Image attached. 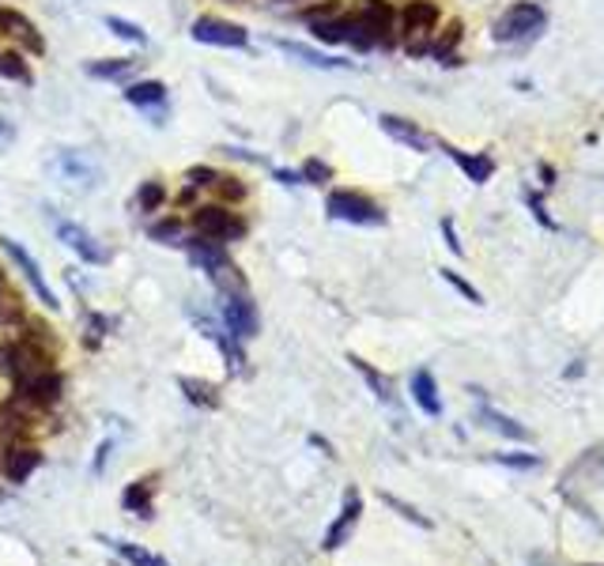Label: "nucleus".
<instances>
[{
	"label": "nucleus",
	"instance_id": "18",
	"mask_svg": "<svg viewBox=\"0 0 604 566\" xmlns=\"http://www.w3.org/2000/svg\"><path fill=\"white\" fill-rule=\"evenodd\" d=\"M99 540L107 544V548L118 552L129 566H170L167 559H162V555L148 552V548H140V544H129V540H107V536H99Z\"/></svg>",
	"mask_w": 604,
	"mask_h": 566
},
{
	"label": "nucleus",
	"instance_id": "35",
	"mask_svg": "<svg viewBox=\"0 0 604 566\" xmlns=\"http://www.w3.org/2000/svg\"><path fill=\"white\" fill-rule=\"evenodd\" d=\"M12 143H16V125L0 118V151H8V148H12Z\"/></svg>",
	"mask_w": 604,
	"mask_h": 566
},
{
	"label": "nucleus",
	"instance_id": "39",
	"mask_svg": "<svg viewBox=\"0 0 604 566\" xmlns=\"http://www.w3.org/2000/svg\"><path fill=\"white\" fill-rule=\"evenodd\" d=\"M107 454H110V443H102V446H99V457H95V473H102V460H107Z\"/></svg>",
	"mask_w": 604,
	"mask_h": 566
},
{
	"label": "nucleus",
	"instance_id": "30",
	"mask_svg": "<svg viewBox=\"0 0 604 566\" xmlns=\"http://www.w3.org/2000/svg\"><path fill=\"white\" fill-rule=\"evenodd\" d=\"M212 189L224 200H231V205H238V200H246V186L238 178H231V175H219L216 181H212Z\"/></svg>",
	"mask_w": 604,
	"mask_h": 566
},
{
	"label": "nucleus",
	"instance_id": "23",
	"mask_svg": "<svg viewBox=\"0 0 604 566\" xmlns=\"http://www.w3.org/2000/svg\"><path fill=\"white\" fill-rule=\"evenodd\" d=\"M148 235L156 238V242H162V246H181V242H186V238H181V219H175V216H167V219H159V224H151Z\"/></svg>",
	"mask_w": 604,
	"mask_h": 566
},
{
	"label": "nucleus",
	"instance_id": "4",
	"mask_svg": "<svg viewBox=\"0 0 604 566\" xmlns=\"http://www.w3.org/2000/svg\"><path fill=\"white\" fill-rule=\"evenodd\" d=\"M438 23V8L430 0H412L400 16V38H405V50L408 53H424L430 46V34H435Z\"/></svg>",
	"mask_w": 604,
	"mask_h": 566
},
{
	"label": "nucleus",
	"instance_id": "34",
	"mask_svg": "<svg viewBox=\"0 0 604 566\" xmlns=\"http://www.w3.org/2000/svg\"><path fill=\"white\" fill-rule=\"evenodd\" d=\"M382 498H386V503H389V506H397V510H400V514H405V517H408V522H416V525H424V529H427V525H430V522H427V517H419L416 510H412V506H405V503H400V498H393V495H382Z\"/></svg>",
	"mask_w": 604,
	"mask_h": 566
},
{
	"label": "nucleus",
	"instance_id": "36",
	"mask_svg": "<svg viewBox=\"0 0 604 566\" xmlns=\"http://www.w3.org/2000/svg\"><path fill=\"white\" fill-rule=\"evenodd\" d=\"M443 235H446V246L454 249V254H462V242H457V230H454L449 219H443Z\"/></svg>",
	"mask_w": 604,
	"mask_h": 566
},
{
	"label": "nucleus",
	"instance_id": "28",
	"mask_svg": "<svg viewBox=\"0 0 604 566\" xmlns=\"http://www.w3.org/2000/svg\"><path fill=\"white\" fill-rule=\"evenodd\" d=\"M167 205V189L159 181H143L140 186V212H159Z\"/></svg>",
	"mask_w": 604,
	"mask_h": 566
},
{
	"label": "nucleus",
	"instance_id": "15",
	"mask_svg": "<svg viewBox=\"0 0 604 566\" xmlns=\"http://www.w3.org/2000/svg\"><path fill=\"white\" fill-rule=\"evenodd\" d=\"M125 102H132V107H140V110L162 107V102H167V83H162V80L129 83V88H125Z\"/></svg>",
	"mask_w": 604,
	"mask_h": 566
},
{
	"label": "nucleus",
	"instance_id": "8",
	"mask_svg": "<svg viewBox=\"0 0 604 566\" xmlns=\"http://www.w3.org/2000/svg\"><path fill=\"white\" fill-rule=\"evenodd\" d=\"M61 393H65V378L57 370H42V374H34V378H27L16 386V397L27 400V405L38 408V411L53 408L57 400H61Z\"/></svg>",
	"mask_w": 604,
	"mask_h": 566
},
{
	"label": "nucleus",
	"instance_id": "27",
	"mask_svg": "<svg viewBox=\"0 0 604 566\" xmlns=\"http://www.w3.org/2000/svg\"><path fill=\"white\" fill-rule=\"evenodd\" d=\"M107 27H110V31L118 34V38H125V42H132V46H148V34H143L137 23H129V19L110 16V19H107Z\"/></svg>",
	"mask_w": 604,
	"mask_h": 566
},
{
	"label": "nucleus",
	"instance_id": "12",
	"mask_svg": "<svg viewBox=\"0 0 604 566\" xmlns=\"http://www.w3.org/2000/svg\"><path fill=\"white\" fill-rule=\"evenodd\" d=\"M359 514H363V498H359V491H348V495H344V510H340L337 522L329 525V533H325L321 548H325V552H337V548H344V544H348V536L356 533Z\"/></svg>",
	"mask_w": 604,
	"mask_h": 566
},
{
	"label": "nucleus",
	"instance_id": "20",
	"mask_svg": "<svg viewBox=\"0 0 604 566\" xmlns=\"http://www.w3.org/2000/svg\"><path fill=\"white\" fill-rule=\"evenodd\" d=\"M121 506L129 514H137V517H151V514H156V506H151V479H137V484L125 487Z\"/></svg>",
	"mask_w": 604,
	"mask_h": 566
},
{
	"label": "nucleus",
	"instance_id": "3",
	"mask_svg": "<svg viewBox=\"0 0 604 566\" xmlns=\"http://www.w3.org/2000/svg\"><path fill=\"white\" fill-rule=\"evenodd\" d=\"M325 208H329V216L340 219V224H356V227H382L386 224V212H382L370 197L351 193V189H333L329 200H325Z\"/></svg>",
	"mask_w": 604,
	"mask_h": 566
},
{
	"label": "nucleus",
	"instance_id": "21",
	"mask_svg": "<svg viewBox=\"0 0 604 566\" xmlns=\"http://www.w3.org/2000/svg\"><path fill=\"white\" fill-rule=\"evenodd\" d=\"M129 72H132L129 57H107V61H91V64H88L91 80H125Z\"/></svg>",
	"mask_w": 604,
	"mask_h": 566
},
{
	"label": "nucleus",
	"instance_id": "32",
	"mask_svg": "<svg viewBox=\"0 0 604 566\" xmlns=\"http://www.w3.org/2000/svg\"><path fill=\"white\" fill-rule=\"evenodd\" d=\"M457 38H462V23L446 27V34H443V38H438V42H435V53L443 57V61H446V57H449V50H454V46H457Z\"/></svg>",
	"mask_w": 604,
	"mask_h": 566
},
{
	"label": "nucleus",
	"instance_id": "33",
	"mask_svg": "<svg viewBox=\"0 0 604 566\" xmlns=\"http://www.w3.org/2000/svg\"><path fill=\"white\" fill-rule=\"evenodd\" d=\"M443 280H446V284H454V287H457V291H462V295H465V299H468V302H481V295H476V291H473V287H468V284L462 280V276H457V272H449V268H443Z\"/></svg>",
	"mask_w": 604,
	"mask_h": 566
},
{
	"label": "nucleus",
	"instance_id": "11",
	"mask_svg": "<svg viewBox=\"0 0 604 566\" xmlns=\"http://www.w3.org/2000/svg\"><path fill=\"white\" fill-rule=\"evenodd\" d=\"M0 34L4 38H16L23 50H31V53H46V38L42 31L27 19L23 12H16V8H4L0 4Z\"/></svg>",
	"mask_w": 604,
	"mask_h": 566
},
{
	"label": "nucleus",
	"instance_id": "22",
	"mask_svg": "<svg viewBox=\"0 0 604 566\" xmlns=\"http://www.w3.org/2000/svg\"><path fill=\"white\" fill-rule=\"evenodd\" d=\"M178 386L186 389V400H189V405H200V408H219V393H216V386H208V381H197V378H178Z\"/></svg>",
	"mask_w": 604,
	"mask_h": 566
},
{
	"label": "nucleus",
	"instance_id": "37",
	"mask_svg": "<svg viewBox=\"0 0 604 566\" xmlns=\"http://www.w3.org/2000/svg\"><path fill=\"white\" fill-rule=\"evenodd\" d=\"M503 465H522V468H533V465H541L536 457H498Z\"/></svg>",
	"mask_w": 604,
	"mask_h": 566
},
{
	"label": "nucleus",
	"instance_id": "5",
	"mask_svg": "<svg viewBox=\"0 0 604 566\" xmlns=\"http://www.w3.org/2000/svg\"><path fill=\"white\" fill-rule=\"evenodd\" d=\"M189 34H194V42H200V46H224V50H242V46H249V31H246V27L231 23V19H219V16L194 19Z\"/></svg>",
	"mask_w": 604,
	"mask_h": 566
},
{
	"label": "nucleus",
	"instance_id": "13",
	"mask_svg": "<svg viewBox=\"0 0 604 566\" xmlns=\"http://www.w3.org/2000/svg\"><path fill=\"white\" fill-rule=\"evenodd\" d=\"M412 400L424 408V416H430V419L443 416V397H438L435 374H430V370H416V374H412Z\"/></svg>",
	"mask_w": 604,
	"mask_h": 566
},
{
	"label": "nucleus",
	"instance_id": "31",
	"mask_svg": "<svg viewBox=\"0 0 604 566\" xmlns=\"http://www.w3.org/2000/svg\"><path fill=\"white\" fill-rule=\"evenodd\" d=\"M351 367H356V370L363 374V378L370 381V386H374V393H378L382 400H389V386H386V378H382L378 370H370L367 363H363V359H356V355H351Z\"/></svg>",
	"mask_w": 604,
	"mask_h": 566
},
{
	"label": "nucleus",
	"instance_id": "10",
	"mask_svg": "<svg viewBox=\"0 0 604 566\" xmlns=\"http://www.w3.org/2000/svg\"><path fill=\"white\" fill-rule=\"evenodd\" d=\"M57 238H61V242L69 246L72 254H80V261H88V265H107V261H110L107 249L95 242L91 230H83L80 224H69V219H57Z\"/></svg>",
	"mask_w": 604,
	"mask_h": 566
},
{
	"label": "nucleus",
	"instance_id": "26",
	"mask_svg": "<svg viewBox=\"0 0 604 566\" xmlns=\"http://www.w3.org/2000/svg\"><path fill=\"white\" fill-rule=\"evenodd\" d=\"M484 419L492 424L498 435H506V438H517V443H529V430L525 427H517L514 419H506V416H498L495 408H484Z\"/></svg>",
	"mask_w": 604,
	"mask_h": 566
},
{
	"label": "nucleus",
	"instance_id": "25",
	"mask_svg": "<svg viewBox=\"0 0 604 566\" xmlns=\"http://www.w3.org/2000/svg\"><path fill=\"white\" fill-rule=\"evenodd\" d=\"M0 76H8V80H19V83H34L31 69H27V61L19 53H0Z\"/></svg>",
	"mask_w": 604,
	"mask_h": 566
},
{
	"label": "nucleus",
	"instance_id": "14",
	"mask_svg": "<svg viewBox=\"0 0 604 566\" xmlns=\"http://www.w3.org/2000/svg\"><path fill=\"white\" fill-rule=\"evenodd\" d=\"M38 465H42V454H38L34 446H12L4 454V476L12 479V484H23Z\"/></svg>",
	"mask_w": 604,
	"mask_h": 566
},
{
	"label": "nucleus",
	"instance_id": "40",
	"mask_svg": "<svg viewBox=\"0 0 604 566\" xmlns=\"http://www.w3.org/2000/svg\"><path fill=\"white\" fill-rule=\"evenodd\" d=\"M273 4H299V0H273Z\"/></svg>",
	"mask_w": 604,
	"mask_h": 566
},
{
	"label": "nucleus",
	"instance_id": "16",
	"mask_svg": "<svg viewBox=\"0 0 604 566\" xmlns=\"http://www.w3.org/2000/svg\"><path fill=\"white\" fill-rule=\"evenodd\" d=\"M378 121H382V129H386L393 140L408 143V148H416V151H427V148H430V140H427L424 132H419L412 121H405V118H393V113H382Z\"/></svg>",
	"mask_w": 604,
	"mask_h": 566
},
{
	"label": "nucleus",
	"instance_id": "9",
	"mask_svg": "<svg viewBox=\"0 0 604 566\" xmlns=\"http://www.w3.org/2000/svg\"><path fill=\"white\" fill-rule=\"evenodd\" d=\"M0 249H4V254L12 257V261L19 265V272H23V276H27V284L34 287L38 302H42V306H50V310H57V306H61V302H57V295L50 291V284L42 280V268H38V261H34V257L27 254V249L19 246L16 238H8V235H0Z\"/></svg>",
	"mask_w": 604,
	"mask_h": 566
},
{
	"label": "nucleus",
	"instance_id": "29",
	"mask_svg": "<svg viewBox=\"0 0 604 566\" xmlns=\"http://www.w3.org/2000/svg\"><path fill=\"white\" fill-rule=\"evenodd\" d=\"M299 178L306 181V186H325V181H333V167H329V162H321V159H306Z\"/></svg>",
	"mask_w": 604,
	"mask_h": 566
},
{
	"label": "nucleus",
	"instance_id": "38",
	"mask_svg": "<svg viewBox=\"0 0 604 566\" xmlns=\"http://www.w3.org/2000/svg\"><path fill=\"white\" fill-rule=\"evenodd\" d=\"M276 178H280L284 186H299V181H303L299 175H291V170H276Z\"/></svg>",
	"mask_w": 604,
	"mask_h": 566
},
{
	"label": "nucleus",
	"instance_id": "24",
	"mask_svg": "<svg viewBox=\"0 0 604 566\" xmlns=\"http://www.w3.org/2000/svg\"><path fill=\"white\" fill-rule=\"evenodd\" d=\"M23 318V306H19V299L12 295V287H8L4 272H0V325H12Z\"/></svg>",
	"mask_w": 604,
	"mask_h": 566
},
{
	"label": "nucleus",
	"instance_id": "6",
	"mask_svg": "<svg viewBox=\"0 0 604 566\" xmlns=\"http://www.w3.org/2000/svg\"><path fill=\"white\" fill-rule=\"evenodd\" d=\"M536 31H544L541 4H514V8H506L503 19L495 23L498 42H522V38H533Z\"/></svg>",
	"mask_w": 604,
	"mask_h": 566
},
{
	"label": "nucleus",
	"instance_id": "7",
	"mask_svg": "<svg viewBox=\"0 0 604 566\" xmlns=\"http://www.w3.org/2000/svg\"><path fill=\"white\" fill-rule=\"evenodd\" d=\"M219 310H224V325L235 340H249V337L261 332V318H257V306H254V299H249V291L246 295H224V306H219Z\"/></svg>",
	"mask_w": 604,
	"mask_h": 566
},
{
	"label": "nucleus",
	"instance_id": "2",
	"mask_svg": "<svg viewBox=\"0 0 604 566\" xmlns=\"http://www.w3.org/2000/svg\"><path fill=\"white\" fill-rule=\"evenodd\" d=\"M194 227L200 238H212V242L227 246L249 235V224L238 212H231L227 205H200L194 212Z\"/></svg>",
	"mask_w": 604,
	"mask_h": 566
},
{
	"label": "nucleus",
	"instance_id": "17",
	"mask_svg": "<svg viewBox=\"0 0 604 566\" xmlns=\"http://www.w3.org/2000/svg\"><path fill=\"white\" fill-rule=\"evenodd\" d=\"M276 50H284L287 57H299L303 64H314V69H348V61H337V57H325L318 50L303 42H287V38H276Z\"/></svg>",
	"mask_w": 604,
	"mask_h": 566
},
{
	"label": "nucleus",
	"instance_id": "1",
	"mask_svg": "<svg viewBox=\"0 0 604 566\" xmlns=\"http://www.w3.org/2000/svg\"><path fill=\"white\" fill-rule=\"evenodd\" d=\"M42 370H53V359H50V351H46V344H34L31 337L0 344V374L12 378L16 386Z\"/></svg>",
	"mask_w": 604,
	"mask_h": 566
},
{
	"label": "nucleus",
	"instance_id": "19",
	"mask_svg": "<svg viewBox=\"0 0 604 566\" xmlns=\"http://www.w3.org/2000/svg\"><path fill=\"white\" fill-rule=\"evenodd\" d=\"M446 156L454 159L468 175V181H476V186H484V181L495 175V162L487 156H465V151H457V148H446Z\"/></svg>",
	"mask_w": 604,
	"mask_h": 566
}]
</instances>
